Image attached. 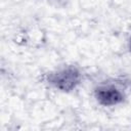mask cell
<instances>
[{
	"instance_id": "2",
	"label": "cell",
	"mask_w": 131,
	"mask_h": 131,
	"mask_svg": "<svg viewBox=\"0 0 131 131\" xmlns=\"http://www.w3.org/2000/svg\"><path fill=\"white\" fill-rule=\"evenodd\" d=\"M96 97L99 100V102L104 105L117 104L123 99L121 92L117 90L115 87H111V86H104L98 88L96 91Z\"/></svg>"
},
{
	"instance_id": "1",
	"label": "cell",
	"mask_w": 131,
	"mask_h": 131,
	"mask_svg": "<svg viewBox=\"0 0 131 131\" xmlns=\"http://www.w3.org/2000/svg\"><path fill=\"white\" fill-rule=\"evenodd\" d=\"M79 81V74L75 70H64L56 75H54L52 79V83L55 84L56 87L62 90L72 89Z\"/></svg>"
}]
</instances>
